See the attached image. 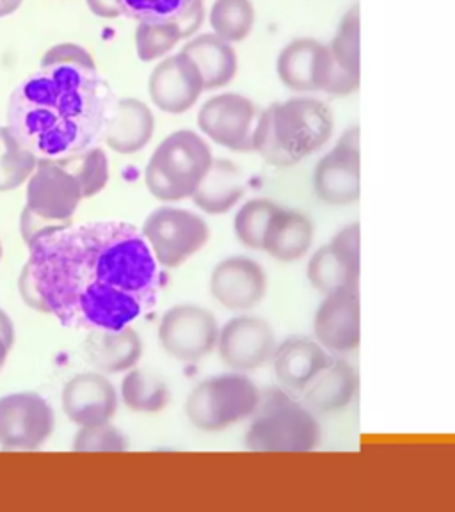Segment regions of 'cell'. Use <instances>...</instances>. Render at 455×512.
Wrapping results in <instances>:
<instances>
[{
	"mask_svg": "<svg viewBox=\"0 0 455 512\" xmlns=\"http://www.w3.org/2000/svg\"><path fill=\"white\" fill-rule=\"evenodd\" d=\"M203 20H205V8L198 11V13H194V15L187 16L182 22H178L180 31H182V38L184 40L185 38H191L192 34L200 29Z\"/></svg>",
	"mask_w": 455,
	"mask_h": 512,
	"instance_id": "obj_36",
	"label": "cell"
},
{
	"mask_svg": "<svg viewBox=\"0 0 455 512\" xmlns=\"http://www.w3.org/2000/svg\"><path fill=\"white\" fill-rule=\"evenodd\" d=\"M274 377L288 393H303L313 379L333 361L317 340L306 336H288L272 356Z\"/></svg>",
	"mask_w": 455,
	"mask_h": 512,
	"instance_id": "obj_20",
	"label": "cell"
},
{
	"mask_svg": "<svg viewBox=\"0 0 455 512\" xmlns=\"http://www.w3.org/2000/svg\"><path fill=\"white\" fill-rule=\"evenodd\" d=\"M91 13L100 18H118L121 16L120 9L114 0H86Z\"/></svg>",
	"mask_w": 455,
	"mask_h": 512,
	"instance_id": "obj_35",
	"label": "cell"
},
{
	"mask_svg": "<svg viewBox=\"0 0 455 512\" xmlns=\"http://www.w3.org/2000/svg\"><path fill=\"white\" fill-rule=\"evenodd\" d=\"M246 194V178L233 162L214 160L200 187L192 194L194 205L210 216L230 212Z\"/></svg>",
	"mask_w": 455,
	"mask_h": 512,
	"instance_id": "obj_26",
	"label": "cell"
},
{
	"mask_svg": "<svg viewBox=\"0 0 455 512\" xmlns=\"http://www.w3.org/2000/svg\"><path fill=\"white\" fill-rule=\"evenodd\" d=\"M182 38L178 22H139L136 29L137 56L143 63L164 57Z\"/></svg>",
	"mask_w": 455,
	"mask_h": 512,
	"instance_id": "obj_33",
	"label": "cell"
},
{
	"mask_svg": "<svg viewBox=\"0 0 455 512\" xmlns=\"http://www.w3.org/2000/svg\"><path fill=\"white\" fill-rule=\"evenodd\" d=\"M18 285L64 328L121 329L155 308L160 272L134 224L95 221L36 240Z\"/></svg>",
	"mask_w": 455,
	"mask_h": 512,
	"instance_id": "obj_1",
	"label": "cell"
},
{
	"mask_svg": "<svg viewBox=\"0 0 455 512\" xmlns=\"http://www.w3.org/2000/svg\"><path fill=\"white\" fill-rule=\"evenodd\" d=\"M358 393L356 370L344 360H335L313 379L303 392L304 406L315 415L338 413L351 404Z\"/></svg>",
	"mask_w": 455,
	"mask_h": 512,
	"instance_id": "obj_25",
	"label": "cell"
},
{
	"mask_svg": "<svg viewBox=\"0 0 455 512\" xmlns=\"http://www.w3.org/2000/svg\"><path fill=\"white\" fill-rule=\"evenodd\" d=\"M276 72L281 82L292 91H326L331 77L328 45L313 38L290 41L278 56Z\"/></svg>",
	"mask_w": 455,
	"mask_h": 512,
	"instance_id": "obj_18",
	"label": "cell"
},
{
	"mask_svg": "<svg viewBox=\"0 0 455 512\" xmlns=\"http://www.w3.org/2000/svg\"><path fill=\"white\" fill-rule=\"evenodd\" d=\"M278 347L276 335L267 320L253 315L233 317L219 329L217 351L224 365L237 372L264 367Z\"/></svg>",
	"mask_w": 455,
	"mask_h": 512,
	"instance_id": "obj_14",
	"label": "cell"
},
{
	"mask_svg": "<svg viewBox=\"0 0 455 512\" xmlns=\"http://www.w3.org/2000/svg\"><path fill=\"white\" fill-rule=\"evenodd\" d=\"M25 194L20 232L27 248L48 233L72 226L80 201L88 198L72 157L38 160Z\"/></svg>",
	"mask_w": 455,
	"mask_h": 512,
	"instance_id": "obj_4",
	"label": "cell"
},
{
	"mask_svg": "<svg viewBox=\"0 0 455 512\" xmlns=\"http://www.w3.org/2000/svg\"><path fill=\"white\" fill-rule=\"evenodd\" d=\"M360 223L344 226L317 249L308 262V281L324 296L340 288H358L361 271Z\"/></svg>",
	"mask_w": 455,
	"mask_h": 512,
	"instance_id": "obj_13",
	"label": "cell"
},
{
	"mask_svg": "<svg viewBox=\"0 0 455 512\" xmlns=\"http://www.w3.org/2000/svg\"><path fill=\"white\" fill-rule=\"evenodd\" d=\"M182 52L200 68L203 88L207 91L228 86L237 75L239 59L235 48L217 34H201L185 43Z\"/></svg>",
	"mask_w": 455,
	"mask_h": 512,
	"instance_id": "obj_27",
	"label": "cell"
},
{
	"mask_svg": "<svg viewBox=\"0 0 455 512\" xmlns=\"http://www.w3.org/2000/svg\"><path fill=\"white\" fill-rule=\"evenodd\" d=\"M121 16L139 22H182L203 9V0H114Z\"/></svg>",
	"mask_w": 455,
	"mask_h": 512,
	"instance_id": "obj_30",
	"label": "cell"
},
{
	"mask_svg": "<svg viewBox=\"0 0 455 512\" xmlns=\"http://www.w3.org/2000/svg\"><path fill=\"white\" fill-rule=\"evenodd\" d=\"M9 96L8 127L38 159H66L104 141L116 96L86 48L61 43Z\"/></svg>",
	"mask_w": 455,
	"mask_h": 512,
	"instance_id": "obj_2",
	"label": "cell"
},
{
	"mask_svg": "<svg viewBox=\"0 0 455 512\" xmlns=\"http://www.w3.org/2000/svg\"><path fill=\"white\" fill-rule=\"evenodd\" d=\"M331 54V77L324 93L335 96L351 95L360 88V6L354 4L328 43Z\"/></svg>",
	"mask_w": 455,
	"mask_h": 512,
	"instance_id": "obj_21",
	"label": "cell"
},
{
	"mask_svg": "<svg viewBox=\"0 0 455 512\" xmlns=\"http://www.w3.org/2000/svg\"><path fill=\"white\" fill-rule=\"evenodd\" d=\"M121 399L137 413H159L168 406L171 393L160 377L143 370H130L121 383Z\"/></svg>",
	"mask_w": 455,
	"mask_h": 512,
	"instance_id": "obj_28",
	"label": "cell"
},
{
	"mask_svg": "<svg viewBox=\"0 0 455 512\" xmlns=\"http://www.w3.org/2000/svg\"><path fill=\"white\" fill-rule=\"evenodd\" d=\"M256 105L237 93L212 96L201 105L198 127L214 143L230 152H253Z\"/></svg>",
	"mask_w": 455,
	"mask_h": 512,
	"instance_id": "obj_12",
	"label": "cell"
},
{
	"mask_svg": "<svg viewBox=\"0 0 455 512\" xmlns=\"http://www.w3.org/2000/svg\"><path fill=\"white\" fill-rule=\"evenodd\" d=\"M313 235V221L308 214L278 205L265 233L262 251L280 262H297L312 248Z\"/></svg>",
	"mask_w": 455,
	"mask_h": 512,
	"instance_id": "obj_24",
	"label": "cell"
},
{
	"mask_svg": "<svg viewBox=\"0 0 455 512\" xmlns=\"http://www.w3.org/2000/svg\"><path fill=\"white\" fill-rule=\"evenodd\" d=\"M210 292L224 308L232 312H248L265 299L267 272L249 256H228L214 267Z\"/></svg>",
	"mask_w": 455,
	"mask_h": 512,
	"instance_id": "obj_16",
	"label": "cell"
},
{
	"mask_svg": "<svg viewBox=\"0 0 455 512\" xmlns=\"http://www.w3.org/2000/svg\"><path fill=\"white\" fill-rule=\"evenodd\" d=\"M335 130L331 109L317 98H290L256 118L253 152L276 168H292L319 152Z\"/></svg>",
	"mask_w": 455,
	"mask_h": 512,
	"instance_id": "obj_3",
	"label": "cell"
},
{
	"mask_svg": "<svg viewBox=\"0 0 455 512\" xmlns=\"http://www.w3.org/2000/svg\"><path fill=\"white\" fill-rule=\"evenodd\" d=\"M20 4L22 0H0V16L13 15Z\"/></svg>",
	"mask_w": 455,
	"mask_h": 512,
	"instance_id": "obj_38",
	"label": "cell"
},
{
	"mask_svg": "<svg viewBox=\"0 0 455 512\" xmlns=\"http://www.w3.org/2000/svg\"><path fill=\"white\" fill-rule=\"evenodd\" d=\"M155 132V118L148 105L136 98H120L112 107L104 141L114 152L130 155L143 150Z\"/></svg>",
	"mask_w": 455,
	"mask_h": 512,
	"instance_id": "obj_23",
	"label": "cell"
},
{
	"mask_svg": "<svg viewBox=\"0 0 455 512\" xmlns=\"http://www.w3.org/2000/svg\"><path fill=\"white\" fill-rule=\"evenodd\" d=\"M276 208H278V203L271 200L255 198V200L246 201L237 210L235 219H233V232L239 242H242L246 248L262 251L265 233L271 224Z\"/></svg>",
	"mask_w": 455,
	"mask_h": 512,
	"instance_id": "obj_32",
	"label": "cell"
},
{
	"mask_svg": "<svg viewBox=\"0 0 455 512\" xmlns=\"http://www.w3.org/2000/svg\"><path fill=\"white\" fill-rule=\"evenodd\" d=\"M127 448V436L109 422L95 427H80L73 441L75 452H125Z\"/></svg>",
	"mask_w": 455,
	"mask_h": 512,
	"instance_id": "obj_34",
	"label": "cell"
},
{
	"mask_svg": "<svg viewBox=\"0 0 455 512\" xmlns=\"http://www.w3.org/2000/svg\"><path fill=\"white\" fill-rule=\"evenodd\" d=\"M210 25L228 43L244 41L255 25V6L251 0H216L210 9Z\"/></svg>",
	"mask_w": 455,
	"mask_h": 512,
	"instance_id": "obj_31",
	"label": "cell"
},
{
	"mask_svg": "<svg viewBox=\"0 0 455 512\" xmlns=\"http://www.w3.org/2000/svg\"><path fill=\"white\" fill-rule=\"evenodd\" d=\"M84 360L104 374H120L136 367L143 356V340L132 328L93 329L82 345Z\"/></svg>",
	"mask_w": 455,
	"mask_h": 512,
	"instance_id": "obj_22",
	"label": "cell"
},
{
	"mask_svg": "<svg viewBox=\"0 0 455 512\" xmlns=\"http://www.w3.org/2000/svg\"><path fill=\"white\" fill-rule=\"evenodd\" d=\"M360 157V128L352 127L345 130L313 171V191L322 203L345 207L360 200Z\"/></svg>",
	"mask_w": 455,
	"mask_h": 512,
	"instance_id": "obj_10",
	"label": "cell"
},
{
	"mask_svg": "<svg viewBox=\"0 0 455 512\" xmlns=\"http://www.w3.org/2000/svg\"><path fill=\"white\" fill-rule=\"evenodd\" d=\"M0 258H2V242H0Z\"/></svg>",
	"mask_w": 455,
	"mask_h": 512,
	"instance_id": "obj_40",
	"label": "cell"
},
{
	"mask_svg": "<svg viewBox=\"0 0 455 512\" xmlns=\"http://www.w3.org/2000/svg\"><path fill=\"white\" fill-rule=\"evenodd\" d=\"M320 440L322 431L312 409L292 399L281 386L260 390L258 408L244 436L248 450L303 454L319 447Z\"/></svg>",
	"mask_w": 455,
	"mask_h": 512,
	"instance_id": "obj_5",
	"label": "cell"
},
{
	"mask_svg": "<svg viewBox=\"0 0 455 512\" xmlns=\"http://www.w3.org/2000/svg\"><path fill=\"white\" fill-rule=\"evenodd\" d=\"M54 424V411L38 393H11L0 399V447L6 450H38Z\"/></svg>",
	"mask_w": 455,
	"mask_h": 512,
	"instance_id": "obj_11",
	"label": "cell"
},
{
	"mask_svg": "<svg viewBox=\"0 0 455 512\" xmlns=\"http://www.w3.org/2000/svg\"><path fill=\"white\" fill-rule=\"evenodd\" d=\"M212 162L214 155L203 137L192 130H178L153 152L144 173L146 187L160 201L192 198Z\"/></svg>",
	"mask_w": 455,
	"mask_h": 512,
	"instance_id": "obj_6",
	"label": "cell"
},
{
	"mask_svg": "<svg viewBox=\"0 0 455 512\" xmlns=\"http://www.w3.org/2000/svg\"><path fill=\"white\" fill-rule=\"evenodd\" d=\"M153 104L168 114H184L198 102L203 88L200 68L184 52L162 59L148 82Z\"/></svg>",
	"mask_w": 455,
	"mask_h": 512,
	"instance_id": "obj_17",
	"label": "cell"
},
{
	"mask_svg": "<svg viewBox=\"0 0 455 512\" xmlns=\"http://www.w3.org/2000/svg\"><path fill=\"white\" fill-rule=\"evenodd\" d=\"M0 338L4 340V344L8 345L9 349L15 344V326L13 320L9 319L8 313L0 310Z\"/></svg>",
	"mask_w": 455,
	"mask_h": 512,
	"instance_id": "obj_37",
	"label": "cell"
},
{
	"mask_svg": "<svg viewBox=\"0 0 455 512\" xmlns=\"http://www.w3.org/2000/svg\"><path fill=\"white\" fill-rule=\"evenodd\" d=\"M219 329L214 313L207 308L178 304L160 320L159 342L171 358L196 363L216 349Z\"/></svg>",
	"mask_w": 455,
	"mask_h": 512,
	"instance_id": "obj_9",
	"label": "cell"
},
{
	"mask_svg": "<svg viewBox=\"0 0 455 512\" xmlns=\"http://www.w3.org/2000/svg\"><path fill=\"white\" fill-rule=\"evenodd\" d=\"M38 157L16 139L11 128H0V192L15 191L31 178Z\"/></svg>",
	"mask_w": 455,
	"mask_h": 512,
	"instance_id": "obj_29",
	"label": "cell"
},
{
	"mask_svg": "<svg viewBox=\"0 0 455 512\" xmlns=\"http://www.w3.org/2000/svg\"><path fill=\"white\" fill-rule=\"evenodd\" d=\"M260 402V388L244 372H226L201 381L185 400L192 427L219 432L248 420Z\"/></svg>",
	"mask_w": 455,
	"mask_h": 512,
	"instance_id": "obj_7",
	"label": "cell"
},
{
	"mask_svg": "<svg viewBox=\"0 0 455 512\" xmlns=\"http://www.w3.org/2000/svg\"><path fill=\"white\" fill-rule=\"evenodd\" d=\"M8 352V345L4 344V340L0 338V370L4 368V365H6V360H8Z\"/></svg>",
	"mask_w": 455,
	"mask_h": 512,
	"instance_id": "obj_39",
	"label": "cell"
},
{
	"mask_svg": "<svg viewBox=\"0 0 455 512\" xmlns=\"http://www.w3.org/2000/svg\"><path fill=\"white\" fill-rule=\"evenodd\" d=\"M141 233L155 260L168 269L184 264L210 239V228L203 217L175 207L153 210L146 217Z\"/></svg>",
	"mask_w": 455,
	"mask_h": 512,
	"instance_id": "obj_8",
	"label": "cell"
},
{
	"mask_svg": "<svg viewBox=\"0 0 455 512\" xmlns=\"http://www.w3.org/2000/svg\"><path fill=\"white\" fill-rule=\"evenodd\" d=\"M63 409L79 427L107 424L118 409V393L114 384L98 372L79 374L64 386Z\"/></svg>",
	"mask_w": 455,
	"mask_h": 512,
	"instance_id": "obj_19",
	"label": "cell"
},
{
	"mask_svg": "<svg viewBox=\"0 0 455 512\" xmlns=\"http://www.w3.org/2000/svg\"><path fill=\"white\" fill-rule=\"evenodd\" d=\"M315 340L331 354H347L361 342V308L358 288L329 292L313 317Z\"/></svg>",
	"mask_w": 455,
	"mask_h": 512,
	"instance_id": "obj_15",
	"label": "cell"
}]
</instances>
